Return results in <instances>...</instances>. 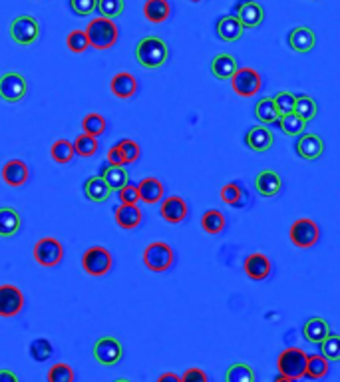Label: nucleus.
Masks as SVG:
<instances>
[{"label":"nucleus","mask_w":340,"mask_h":382,"mask_svg":"<svg viewBox=\"0 0 340 382\" xmlns=\"http://www.w3.org/2000/svg\"><path fill=\"white\" fill-rule=\"evenodd\" d=\"M84 196L92 203H104V201L110 199L111 189L99 175H94V177L86 179V184H84Z\"/></svg>","instance_id":"27"},{"label":"nucleus","mask_w":340,"mask_h":382,"mask_svg":"<svg viewBox=\"0 0 340 382\" xmlns=\"http://www.w3.org/2000/svg\"><path fill=\"white\" fill-rule=\"evenodd\" d=\"M99 177L110 186L111 191H118L126 184H130V174L126 172L123 165H106L102 172H99Z\"/></svg>","instance_id":"30"},{"label":"nucleus","mask_w":340,"mask_h":382,"mask_svg":"<svg viewBox=\"0 0 340 382\" xmlns=\"http://www.w3.org/2000/svg\"><path fill=\"white\" fill-rule=\"evenodd\" d=\"M159 213L162 217L171 223V225H177V223H183L189 215V208H187L186 199H181L179 196H169L162 199V208H159Z\"/></svg>","instance_id":"16"},{"label":"nucleus","mask_w":340,"mask_h":382,"mask_svg":"<svg viewBox=\"0 0 340 382\" xmlns=\"http://www.w3.org/2000/svg\"><path fill=\"white\" fill-rule=\"evenodd\" d=\"M70 8L78 16H90L96 12V0H70Z\"/></svg>","instance_id":"48"},{"label":"nucleus","mask_w":340,"mask_h":382,"mask_svg":"<svg viewBox=\"0 0 340 382\" xmlns=\"http://www.w3.org/2000/svg\"><path fill=\"white\" fill-rule=\"evenodd\" d=\"M114 265V257L111 253L102 247V245H94L84 251L82 255V269L90 275V277H104L111 271Z\"/></svg>","instance_id":"5"},{"label":"nucleus","mask_w":340,"mask_h":382,"mask_svg":"<svg viewBox=\"0 0 340 382\" xmlns=\"http://www.w3.org/2000/svg\"><path fill=\"white\" fill-rule=\"evenodd\" d=\"M46 381L48 382H74L76 381V374H74V369L66 364V362H56L54 366L48 369V374H46Z\"/></svg>","instance_id":"41"},{"label":"nucleus","mask_w":340,"mask_h":382,"mask_svg":"<svg viewBox=\"0 0 340 382\" xmlns=\"http://www.w3.org/2000/svg\"><path fill=\"white\" fill-rule=\"evenodd\" d=\"M330 371V362L322 354H310L307 357V369H305V378L320 381L324 378Z\"/></svg>","instance_id":"33"},{"label":"nucleus","mask_w":340,"mask_h":382,"mask_svg":"<svg viewBox=\"0 0 340 382\" xmlns=\"http://www.w3.org/2000/svg\"><path fill=\"white\" fill-rule=\"evenodd\" d=\"M0 382H20L16 372L8 371V369H0Z\"/></svg>","instance_id":"52"},{"label":"nucleus","mask_w":340,"mask_h":382,"mask_svg":"<svg viewBox=\"0 0 340 382\" xmlns=\"http://www.w3.org/2000/svg\"><path fill=\"white\" fill-rule=\"evenodd\" d=\"M11 38L18 46H34L40 38V22L30 14H20L11 22Z\"/></svg>","instance_id":"4"},{"label":"nucleus","mask_w":340,"mask_h":382,"mask_svg":"<svg viewBox=\"0 0 340 382\" xmlns=\"http://www.w3.org/2000/svg\"><path fill=\"white\" fill-rule=\"evenodd\" d=\"M296 155L300 160H307V162H315L318 160L322 153H324V142L318 133H300L298 140H296Z\"/></svg>","instance_id":"14"},{"label":"nucleus","mask_w":340,"mask_h":382,"mask_svg":"<svg viewBox=\"0 0 340 382\" xmlns=\"http://www.w3.org/2000/svg\"><path fill=\"white\" fill-rule=\"evenodd\" d=\"M28 94L26 78L18 72H4L0 76V98L6 104H18Z\"/></svg>","instance_id":"9"},{"label":"nucleus","mask_w":340,"mask_h":382,"mask_svg":"<svg viewBox=\"0 0 340 382\" xmlns=\"http://www.w3.org/2000/svg\"><path fill=\"white\" fill-rule=\"evenodd\" d=\"M110 90L116 98H133V96L138 94V80H135V76L130 74V72H120V74H116V76L111 78Z\"/></svg>","instance_id":"22"},{"label":"nucleus","mask_w":340,"mask_h":382,"mask_svg":"<svg viewBox=\"0 0 340 382\" xmlns=\"http://www.w3.org/2000/svg\"><path fill=\"white\" fill-rule=\"evenodd\" d=\"M289 237H291V243L295 247H298V249H310L320 239V227H318V223L315 219L300 217L291 225Z\"/></svg>","instance_id":"6"},{"label":"nucleus","mask_w":340,"mask_h":382,"mask_svg":"<svg viewBox=\"0 0 340 382\" xmlns=\"http://www.w3.org/2000/svg\"><path fill=\"white\" fill-rule=\"evenodd\" d=\"M231 86L233 92L241 98H251L257 96L263 88V78L253 68H237L235 74L231 76Z\"/></svg>","instance_id":"8"},{"label":"nucleus","mask_w":340,"mask_h":382,"mask_svg":"<svg viewBox=\"0 0 340 382\" xmlns=\"http://www.w3.org/2000/svg\"><path fill=\"white\" fill-rule=\"evenodd\" d=\"M295 112L296 116L300 118L303 121H312L317 118L318 114V104L315 102V98H310V96H305V94H300V96H296L295 98Z\"/></svg>","instance_id":"34"},{"label":"nucleus","mask_w":340,"mask_h":382,"mask_svg":"<svg viewBox=\"0 0 340 382\" xmlns=\"http://www.w3.org/2000/svg\"><path fill=\"white\" fill-rule=\"evenodd\" d=\"M271 259L265 253H251L243 263V271L253 281H265L271 275Z\"/></svg>","instance_id":"18"},{"label":"nucleus","mask_w":340,"mask_h":382,"mask_svg":"<svg viewBox=\"0 0 340 382\" xmlns=\"http://www.w3.org/2000/svg\"><path fill=\"white\" fill-rule=\"evenodd\" d=\"M201 227L209 235H219L227 227V219L221 213L219 209H209L201 215Z\"/></svg>","instance_id":"32"},{"label":"nucleus","mask_w":340,"mask_h":382,"mask_svg":"<svg viewBox=\"0 0 340 382\" xmlns=\"http://www.w3.org/2000/svg\"><path fill=\"white\" fill-rule=\"evenodd\" d=\"M106 160H108V165H123V155H121L118 145H111L110 150H108Z\"/></svg>","instance_id":"51"},{"label":"nucleus","mask_w":340,"mask_h":382,"mask_svg":"<svg viewBox=\"0 0 340 382\" xmlns=\"http://www.w3.org/2000/svg\"><path fill=\"white\" fill-rule=\"evenodd\" d=\"M114 382H132V381H130V378H116Z\"/></svg>","instance_id":"55"},{"label":"nucleus","mask_w":340,"mask_h":382,"mask_svg":"<svg viewBox=\"0 0 340 382\" xmlns=\"http://www.w3.org/2000/svg\"><path fill=\"white\" fill-rule=\"evenodd\" d=\"M225 382H255V371L247 362H233L225 371Z\"/></svg>","instance_id":"36"},{"label":"nucleus","mask_w":340,"mask_h":382,"mask_svg":"<svg viewBox=\"0 0 340 382\" xmlns=\"http://www.w3.org/2000/svg\"><path fill=\"white\" fill-rule=\"evenodd\" d=\"M277 126H279L286 136H300V133L305 131V128H307V121L300 120L295 112H293V114L281 116V118L277 120Z\"/></svg>","instance_id":"39"},{"label":"nucleus","mask_w":340,"mask_h":382,"mask_svg":"<svg viewBox=\"0 0 340 382\" xmlns=\"http://www.w3.org/2000/svg\"><path fill=\"white\" fill-rule=\"evenodd\" d=\"M179 378H181V382H209L207 372L203 371V369H199V366L187 369Z\"/></svg>","instance_id":"50"},{"label":"nucleus","mask_w":340,"mask_h":382,"mask_svg":"<svg viewBox=\"0 0 340 382\" xmlns=\"http://www.w3.org/2000/svg\"><path fill=\"white\" fill-rule=\"evenodd\" d=\"M66 46L72 54H84V52H86V50L90 48L88 36H86V32H84V30L76 28V30H72V32L68 34Z\"/></svg>","instance_id":"44"},{"label":"nucleus","mask_w":340,"mask_h":382,"mask_svg":"<svg viewBox=\"0 0 340 382\" xmlns=\"http://www.w3.org/2000/svg\"><path fill=\"white\" fill-rule=\"evenodd\" d=\"M221 201L231 205V208L243 209L245 203H247V193H245L241 184L231 181V184H225V186L221 187Z\"/></svg>","instance_id":"31"},{"label":"nucleus","mask_w":340,"mask_h":382,"mask_svg":"<svg viewBox=\"0 0 340 382\" xmlns=\"http://www.w3.org/2000/svg\"><path fill=\"white\" fill-rule=\"evenodd\" d=\"M114 217H116L118 227L132 231L140 227V223L143 221V211L142 208H138V203H120V208H116Z\"/></svg>","instance_id":"20"},{"label":"nucleus","mask_w":340,"mask_h":382,"mask_svg":"<svg viewBox=\"0 0 340 382\" xmlns=\"http://www.w3.org/2000/svg\"><path fill=\"white\" fill-rule=\"evenodd\" d=\"M72 148H74V153L80 155V157H94L99 150L98 138L88 136V133H80L76 140L72 142Z\"/></svg>","instance_id":"35"},{"label":"nucleus","mask_w":340,"mask_h":382,"mask_svg":"<svg viewBox=\"0 0 340 382\" xmlns=\"http://www.w3.org/2000/svg\"><path fill=\"white\" fill-rule=\"evenodd\" d=\"M320 345V354L327 359L329 362L340 361V337L339 335H332L330 333L329 337L324 340L318 342Z\"/></svg>","instance_id":"42"},{"label":"nucleus","mask_w":340,"mask_h":382,"mask_svg":"<svg viewBox=\"0 0 340 382\" xmlns=\"http://www.w3.org/2000/svg\"><path fill=\"white\" fill-rule=\"evenodd\" d=\"M189 2H203V0H189Z\"/></svg>","instance_id":"56"},{"label":"nucleus","mask_w":340,"mask_h":382,"mask_svg":"<svg viewBox=\"0 0 340 382\" xmlns=\"http://www.w3.org/2000/svg\"><path fill=\"white\" fill-rule=\"evenodd\" d=\"M245 143H247V148L253 150L255 153L269 152L274 143L273 131L269 130L267 126H263V124H261V126H253V128H249V131L245 133Z\"/></svg>","instance_id":"17"},{"label":"nucleus","mask_w":340,"mask_h":382,"mask_svg":"<svg viewBox=\"0 0 340 382\" xmlns=\"http://www.w3.org/2000/svg\"><path fill=\"white\" fill-rule=\"evenodd\" d=\"M116 145L120 148L121 155H123V165L135 164V162L140 160V155H142V150H140L138 142H133L130 138H123V140H120Z\"/></svg>","instance_id":"46"},{"label":"nucleus","mask_w":340,"mask_h":382,"mask_svg":"<svg viewBox=\"0 0 340 382\" xmlns=\"http://www.w3.org/2000/svg\"><path fill=\"white\" fill-rule=\"evenodd\" d=\"M143 16L152 24H164L171 16L169 0H145L143 2Z\"/></svg>","instance_id":"24"},{"label":"nucleus","mask_w":340,"mask_h":382,"mask_svg":"<svg viewBox=\"0 0 340 382\" xmlns=\"http://www.w3.org/2000/svg\"><path fill=\"white\" fill-rule=\"evenodd\" d=\"M92 354L98 364L102 366H114L121 361L123 357V347L121 342L116 337H102L94 342V349H92Z\"/></svg>","instance_id":"11"},{"label":"nucleus","mask_w":340,"mask_h":382,"mask_svg":"<svg viewBox=\"0 0 340 382\" xmlns=\"http://www.w3.org/2000/svg\"><path fill=\"white\" fill-rule=\"evenodd\" d=\"M123 8H126L123 0H96V11L104 18H111L114 20L116 16H121Z\"/></svg>","instance_id":"45"},{"label":"nucleus","mask_w":340,"mask_h":382,"mask_svg":"<svg viewBox=\"0 0 340 382\" xmlns=\"http://www.w3.org/2000/svg\"><path fill=\"white\" fill-rule=\"evenodd\" d=\"M155 382H181V378H179V374H176V372H164V374L157 376Z\"/></svg>","instance_id":"53"},{"label":"nucleus","mask_w":340,"mask_h":382,"mask_svg":"<svg viewBox=\"0 0 340 382\" xmlns=\"http://www.w3.org/2000/svg\"><path fill=\"white\" fill-rule=\"evenodd\" d=\"M50 155H52V160H54L56 164L64 165L70 164L74 157H76V153H74V148H72V142L70 140H56L52 143V148H50Z\"/></svg>","instance_id":"37"},{"label":"nucleus","mask_w":340,"mask_h":382,"mask_svg":"<svg viewBox=\"0 0 340 382\" xmlns=\"http://www.w3.org/2000/svg\"><path fill=\"white\" fill-rule=\"evenodd\" d=\"M330 333H332V330H330V325L324 321V318L320 317L308 318L307 323L303 325V337H305V340L315 342V345H318L320 340L327 339Z\"/></svg>","instance_id":"28"},{"label":"nucleus","mask_w":340,"mask_h":382,"mask_svg":"<svg viewBox=\"0 0 340 382\" xmlns=\"http://www.w3.org/2000/svg\"><path fill=\"white\" fill-rule=\"evenodd\" d=\"M24 309L23 291L14 285H0V317H16Z\"/></svg>","instance_id":"12"},{"label":"nucleus","mask_w":340,"mask_h":382,"mask_svg":"<svg viewBox=\"0 0 340 382\" xmlns=\"http://www.w3.org/2000/svg\"><path fill=\"white\" fill-rule=\"evenodd\" d=\"M118 196H120V203H138L140 201L138 186H133V184H126L121 189H118Z\"/></svg>","instance_id":"49"},{"label":"nucleus","mask_w":340,"mask_h":382,"mask_svg":"<svg viewBox=\"0 0 340 382\" xmlns=\"http://www.w3.org/2000/svg\"><path fill=\"white\" fill-rule=\"evenodd\" d=\"M286 42L296 54H308L317 44V36H315V30L308 26H295L286 36Z\"/></svg>","instance_id":"15"},{"label":"nucleus","mask_w":340,"mask_h":382,"mask_svg":"<svg viewBox=\"0 0 340 382\" xmlns=\"http://www.w3.org/2000/svg\"><path fill=\"white\" fill-rule=\"evenodd\" d=\"M237 68H239V62L231 54H217L211 60V74L217 80H231Z\"/></svg>","instance_id":"29"},{"label":"nucleus","mask_w":340,"mask_h":382,"mask_svg":"<svg viewBox=\"0 0 340 382\" xmlns=\"http://www.w3.org/2000/svg\"><path fill=\"white\" fill-rule=\"evenodd\" d=\"M84 32L88 36L90 48H96V50H110L114 48V44L118 42V36H120L118 24L111 18H104V16L90 20Z\"/></svg>","instance_id":"2"},{"label":"nucleus","mask_w":340,"mask_h":382,"mask_svg":"<svg viewBox=\"0 0 340 382\" xmlns=\"http://www.w3.org/2000/svg\"><path fill=\"white\" fill-rule=\"evenodd\" d=\"M52 345H50V340L46 339H34L30 342V357H32V361L36 362H46L50 357H52Z\"/></svg>","instance_id":"47"},{"label":"nucleus","mask_w":340,"mask_h":382,"mask_svg":"<svg viewBox=\"0 0 340 382\" xmlns=\"http://www.w3.org/2000/svg\"><path fill=\"white\" fill-rule=\"evenodd\" d=\"M2 179L11 187H23L30 179V169L23 160H11L2 167Z\"/></svg>","instance_id":"21"},{"label":"nucleus","mask_w":340,"mask_h":382,"mask_svg":"<svg viewBox=\"0 0 340 382\" xmlns=\"http://www.w3.org/2000/svg\"><path fill=\"white\" fill-rule=\"evenodd\" d=\"M23 227V217L14 208H0V237H14Z\"/></svg>","instance_id":"25"},{"label":"nucleus","mask_w":340,"mask_h":382,"mask_svg":"<svg viewBox=\"0 0 340 382\" xmlns=\"http://www.w3.org/2000/svg\"><path fill=\"white\" fill-rule=\"evenodd\" d=\"M307 352L303 349H296V347H291V349H285L279 359H277V369H279V374H285L289 378H305V369H307Z\"/></svg>","instance_id":"7"},{"label":"nucleus","mask_w":340,"mask_h":382,"mask_svg":"<svg viewBox=\"0 0 340 382\" xmlns=\"http://www.w3.org/2000/svg\"><path fill=\"white\" fill-rule=\"evenodd\" d=\"M273 382H296V381L295 378H289V376H285V374H279Z\"/></svg>","instance_id":"54"},{"label":"nucleus","mask_w":340,"mask_h":382,"mask_svg":"<svg viewBox=\"0 0 340 382\" xmlns=\"http://www.w3.org/2000/svg\"><path fill=\"white\" fill-rule=\"evenodd\" d=\"M34 259L42 267H56L64 259V247L54 237H42L34 245Z\"/></svg>","instance_id":"10"},{"label":"nucleus","mask_w":340,"mask_h":382,"mask_svg":"<svg viewBox=\"0 0 340 382\" xmlns=\"http://www.w3.org/2000/svg\"><path fill=\"white\" fill-rule=\"evenodd\" d=\"M255 118L261 121L263 126L277 124L279 116H277V109H274L273 98H263L255 104Z\"/></svg>","instance_id":"38"},{"label":"nucleus","mask_w":340,"mask_h":382,"mask_svg":"<svg viewBox=\"0 0 340 382\" xmlns=\"http://www.w3.org/2000/svg\"><path fill=\"white\" fill-rule=\"evenodd\" d=\"M235 18L243 28H257L265 20V8L255 0H239L235 4Z\"/></svg>","instance_id":"13"},{"label":"nucleus","mask_w":340,"mask_h":382,"mask_svg":"<svg viewBox=\"0 0 340 382\" xmlns=\"http://www.w3.org/2000/svg\"><path fill=\"white\" fill-rule=\"evenodd\" d=\"M283 189V179L274 169H261L255 177V191L261 197H277Z\"/></svg>","instance_id":"19"},{"label":"nucleus","mask_w":340,"mask_h":382,"mask_svg":"<svg viewBox=\"0 0 340 382\" xmlns=\"http://www.w3.org/2000/svg\"><path fill=\"white\" fill-rule=\"evenodd\" d=\"M215 30H217V36L223 42H237V40H241L245 28H243L241 22L237 20L235 16L227 14V16H221L219 20H217Z\"/></svg>","instance_id":"26"},{"label":"nucleus","mask_w":340,"mask_h":382,"mask_svg":"<svg viewBox=\"0 0 340 382\" xmlns=\"http://www.w3.org/2000/svg\"><path fill=\"white\" fill-rule=\"evenodd\" d=\"M295 94L293 92H277L273 96V104L274 109H277V116L281 118V116H286V114H293V109H295Z\"/></svg>","instance_id":"43"},{"label":"nucleus","mask_w":340,"mask_h":382,"mask_svg":"<svg viewBox=\"0 0 340 382\" xmlns=\"http://www.w3.org/2000/svg\"><path fill=\"white\" fill-rule=\"evenodd\" d=\"M135 60L138 64L145 70H157L167 62L169 58V48L165 40L159 36H145L140 42L135 44Z\"/></svg>","instance_id":"1"},{"label":"nucleus","mask_w":340,"mask_h":382,"mask_svg":"<svg viewBox=\"0 0 340 382\" xmlns=\"http://www.w3.org/2000/svg\"><path fill=\"white\" fill-rule=\"evenodd\" d=\"M82 128H84V133H88V136H94V138H99V136H104L106 133V128H108V124H106V118L102 116V114H88L84 120H82Z\"/></svg>","instance_id":"40"},{"label":"nucleus","mask_w":340,"mask_h":382,"mask_svg":"<svg viewBox=\"0 0 340 382\" xmlns=\"http://www.w3.org/2000/svg\"><path fill=\"white\" fill-rule=\"evenodd\" d=\"M138 193H140V199L143 203L155 205V203H159L164 199L165 187L157 177H143L142 181L138 184Z\"/></svg>","instance_id":"23"},{"label":"nucleus","mask_w":340,"mask_h":382,"mask_svg":"<svg viewBox=\"0 0 340 382\" xmlns=\"http://www.w3.org/2000/svg\"><path fill=\"white\" fill-rule=\"evenodd\" d=\"M176 261L174 249L164 241H154L143 249V265L154 273H165Z\"/></svg>","instance_id":"3"}]
</instances>
